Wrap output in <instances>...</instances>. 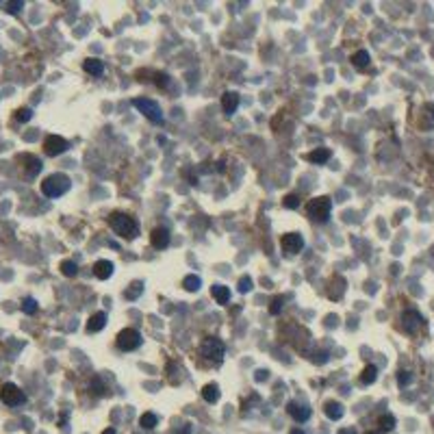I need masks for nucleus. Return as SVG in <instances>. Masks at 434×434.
Returning a JSON list of instances; mask_svg holds the SVG:
<instances>
[{
  "mask_svg": "<svg viewBox=\"0 0 434 434\" xmlns=\"http://www.w3.org/2000/svg\"><path fill=\"white\" fill-rule=\"evenodd\" d=\"M109 226L115 230L120 237H124V239H135V237L139 235V224L135 217H130L128 213H120V211H115V213L109 215Z\"/></svg>",
  "mask_w": 434,
  "mask_h": 434,
  "instance_id": "obj_1",
  "label": "nucleus"
},
{
  "mask_svg": "<svg viewBox=\"0 0 434 434\" xmlns=\"http://www.w3.org/2000/svg\"><path fill=\"white\" fill-rule=\"evenodd\" d=\"M70 187H72V183L65 174H50L42 183V193L46 198H61L70 191Z\"/></svg>",
  "mask_w": 434,
  "mask_h": 434,
  "instance_id": "obj_2",
  "label": "nucleus"
},
{
  "mask_svg": "<svg viewBox=\"0 0 434 434\" xmlns=\"http://www.w3.org/2000/svg\"><path fill=\"white\" fill-rule=\"evenodd\" d=\"M332 211V200L328 195H319V198H313L306 204V213H309L311 219L319 221V224H326L328 217H330Z\"/></svg>",
  "mask_w": 434,
  "mask_h": 434,
  "instance_id": "obj_3",
  "label": "nucleus"
},
{
  "mask_svg": "<svg viewBox=\"0 0 434 434\" xmlns=\"http://www.w3.org/2000/svg\"><path fill=\"white\" fill-rule=\"evenodd\" d=\"M226 354V347L224 343L215 337H206L204 341L200 343V356H204L206 361H213V362H221Z\"/></svg>",
  "mask_w": 434,
  "mask_h": 434,
  "instance_id": "obj_4",
  "label": "nucleus"
},
{
  "mask_svg": "<svg viewBox=\"0 0 434 434\" xmlns=\"http://www.w3.org/2000/svg\"><path fill=\"white\" fill-rule=\"evenodd\" d=\"M133 107L137 111H141V113H144L152 124H161V122H163V111H161V107L154 102V100H150V98H135L133 100Z\"/></svg>",
  "mask_w": 434,
  "mask_h": 434,
  "instance_id": "obj_5",
  "label": "nucleus"
},
{
  "mask_svg": "<svg viewBox=\"0 0 434 434\" xmlns=\"http://www.w3.org/2000/svg\"><path fill=\"white\" fill-rule=\"evenodd\" d=\"M0 400L7 404V406H20V404L26 402V395H24V391L18 385L4 382V385L0 386Z\"/></svg>",
  "mask_w": 434,
  "mask_h": 434,
  "instance_id": "obj_6",
  "label": "nucleus"
},
{
  "mask_svg": "<svg viewBox=\"0 0 434 434\" xmlns=\"http://www.w3.org/2000/svg\"><path fill=\"white\" fill-rule=\"evenodd\" d=\"M115 345H118L122 352H133V350H137V347L141 345V335L135 330V328H126V330H122L118 335Z\"/></svg>",
  "mask_w": 434,
  "mask_h": 434,
  "instance_id": "obj_7",
  "label": "nucleus"
},
{
  "mask_svg": "<svg viewBox=\"0 0 434 434\" xmlns=\"http://www.w3.org/2000/svg\"><path fill=\"white\" fill-rule=\"evenodd\" d=\"M68 150V141L59 135H48L46 141H44V152L48 156H59Z\"/></svg>",
  "mask_w": 434,
  "mask_h": 434,
  "instance_id": "obj_8",
  "label": "nucleus"
},
{
  "mask_svg": "<svg viewBox=\"0 0 434 434\" xmlns=\"http://www.w3.org/2000/svg\"><path fill=\"white\" fill-rule=\"evenodd\" d=\"M402 326H404V330H406L408 335H415L417 330H421L423 317L419 315L417 311H406V313L402 315Z\"/></svg>",
  "mask_w": 434,
  "mask_h": 434,
  "instance_id": "obj_9",
  "label": "nucleus"
},
{
  "mask_svg": "<svg viewBox=\"0 0 434 434\" xmlns=\"http://www.w3.org/2000/svg\"><path fill=\"white\" fill-rule=\"evenodd\" d=\"M280 245H282V250L289 252V254H297V252L304 248V239L297 233H289V235H282Z\"/></svg>",
  "mask_w": 434,
  "mask_h": 434,
  "instance_id": "obj_10",
  "label": "nucleus"
},
{
  "mask_svg": "<svg viewBox=\"0 0 434 434\" xmlns=\"http://www.w3.org/2000/svg\"><path fill=\"white\" fill-rule=\"evenodd\" d=\"M150 243L154 245L156 250H163L169 245V230L163 228V226H159V228L152 230V235H150Z\"/></svg>",
  "mask_w": 434,
  "mask_h": 434,
  "instance_id": "obj_11",
  "label": "nucleus"
},
{
  "mask_svg": "<svg viewBox=\"0 0 434 434\" xmlns=\"http://www.w3.org/2000/svg\"><path fill=\"white\" fill-rule=\"evenodd\" d=\"M20 161H22V163H26V165H24V174H26V178H35V176L42 171V161H39L37 156L24 154Z\"/></svg>",
  "mask_w": 434,
  "mask_h": 434,
  "instance_id": "obj_12",
  "label": "nucleus"
},
{
  "mask_svg": "<svg viewBox=\"0 0 434 434\" xmlns=\"http://www.w3.org/2000/svg\"><path fill=\"white\" fill-rule=\"evenodd\" d=\"M221 109H224V113H235L237 109H239V94L237 92H226L224 96H221Z\"/></svg>",
  "mask_w": 434,
  "mask_h": 434,
  "instance_id": "obj_13",
  "label": "nucleus"
},
{
  "mask_svg": "<svg viewBox=\"0 0 434 434\" xmlns=\"http://www.w3.org/2000/svg\"><path fill=\"white\" fill-rule=\"evenodd\" d=\"M94 274H96V278H100V280H109L111 276H113V263H111V261H98V263L94 265Z\"/></svg>",
  "mask_w": 434,
  "mask_h": 434,
  "instance_id": "obj_14",
  "label": "nucleus"
},
{
  "mask_svg": "<svg viewBox=\"0 0 434 434\" xmlns=\"http://www.w3.org/2000/svg\"><path fill=\"white\" fill-rule=\"evenodd\" d=\"M83 70H85L87 74H92V76H102V72H104V63L100 61V59L89 57V59H85V61H83Z\"/></svg>",
  "mask_w": 434,
  "mask_h": 434,
  "instance_id": "obj_15",
  "label": "nucleus"
},
{
  "mask_svg": "<svg viewBox=\"0 0 434 434\" xmlns=\"http://www.w3.org/2000/svg\"><path fill=\"white\" fill-rule=\"evenodd\" d=\"M287 412H289L291 417L295 419V421H306V419L311 417V410L306 406H300V404L295 402H289V406H287Z\"/></svg>",
  "mask_w": 434,
  "mask_h": 434,
  "instance_id": "obj_16",
  "label": "nucleus"
},
{
  "mask_svg": "<svg viewBox=\"0 0 434 434\" xmlns=\"http://www.w3.org/2000/svg\"><path fill=\"white\" fill-rule=\"evenodd\" d=\"M104 326H107V315L104 313H96L87 321V332H100Z\"/></svg>",
  "mask_w": 434,
  "mask_h": 434,
  "instance_id": "obj_17",
  "label": "nucleus"
},
{
  "mask_svg": "<svg viewBox=\"0 0 434 434\" xmlns=\"http://www.w3.org/2000/svg\"><path fill=\"white\" fill-rule=\"evenodd\" d=\"M211 295L217 300V304H228V300H230V291H228V287H224V285L211 287Z\"/></svg>",
  "mask_w": 434,
  "mask_h": 434,
  "instance_id": "obj_18",
  "label": "nucleus"
},
{
  "mask_svg": "<svg viewBox=\"0 0 434 434\" xmlns=\"http://www.w3.org/2000/svg\"><path fill=\"white\" fill-rule=\"evenodd\" d=\"M330 150L328 148H317V150H313V152H309L306 154V159L311 161V163H317V165H321V163H326V161H330Z\"/></svg>",
  "mask_w": 434,
  "mask_h": 434,
  "instance_id": "obj_19",
  "label": "nucleus"
},
{
  "mask_svg": "<svg viewBox=\"0 0 434 434\" xmlns=\"http://www.w3.org/2000/svg\"><path fill=\"white\" fill-rule=\"evenodd\" d=\"M324 410H326V415L330 417V419H335V421H339V419L343 417V404H339V402H335V400H330V402H326V406H324Z\"/></svg>",
  "mask_w": 434,
  "mask_h": 434,
  "instance_id": "obj_20",
  "label": "nucleus"
},
{
  "mask_svg": "<svg viewBox=\"0 0 434 434\" xmlns=\"http://www.w3.org/2000/svg\"><path fill=\"white\" fill-rule=\"evenodd\" d=\"M376 378H378L376 365H367L365 369H362V373H361V385L369 386V385H373V382H376Z\"/></svg>",
  "mask_w": 434,
  "mask_h": 434,
  "instance_id": "obj_21",
  "label": "nucleus"
},
{
  "mask_svg": "<svg viewBox=\"0 0 434 434\" xmlns=\"http://www.w3.org/2000/svg\"><path fill=\"white\" fill-rule=\"evenodd\" d=\"M202 397H204V402L215 404L217 400H219V386H217V385H206L204 388H202Z\"/></svg>",
  "mask_w": 434,
  "mask_h": 434,
  "instance_id": "obj_22",
  "label": "nucleus"
},
{
  "mask_svg": "<svg viewBox=\"0 0 434 434\" xmlns=\"http://www.w3.org/2000/svg\"><path fill=\"white\" fill-rule=\"evenodd\" d=\"M200 285H202V280H200V276H195V274L185 276V280H183L185 291H189V293H193V291H198V289H200Z\"/></svg>",
  "mask_w": 434,
  "mask_h": 434,
  "instance_id": "obj_23",
  "label": "nucleus"
},
{
  "mask_svg": "<svg viewBox=\"0 0 434 434\" xmlns=\"http://www.w3.org/2000/svg\"><path fill=\"white\" fill-rule=\"evenodd\" d=\"M369 52L367 50H358V52H354V57H352V63L356 65V68H367L369 65Z\"/></svg>",
  "mask_w": 434,
  "mask_h": 434,
  "instance_id": "obj_24",
  "label": "nucleus"
},
{
  "mask_svg": "<svg viewBox=\"0 0 434 434\" xmlns=\"http://www.w3.org/2000/svg\"><path fill=\"white\" fill-rule=\"evenodd\" d=\"M141 291H144V285H141L139 280H135V282H130V287L124 291V297L126 300H137Z\"/></svg>",
  "mask_w": 434,
  "mask_h": 434,
  "instance_id": "obj_25",
  "label": "nucleus"
},
{
  "mask_svg": "<svg viewBox=\"0 0 434 434\" xmlns=\"http://www.w3.org/2000/svg\"><path fill=\"white\" fill-rule=\"evenodd\" d=\"M156 423H159V419H156L154 412H144V415L139 417V426L145 428V430H152Z\"/></svg>",
  "mask_w": 434,
  "mask_h": 434,
  "instance_id": "obj_26",
  "label": "nucleus"
},
{
  "mask_svg": "<svg viewBox=\"0 0 434 434\" xmlns=\"http://www.w3.org/2000/svg\"><path fill=\"white\" fill-rule=\"evenodd\" d=\"M61 274L68 276V278H74V276L78 274V265L74 263V261H63V263H61Z\"/></svg>",
  "mask_w": 434,
  "mask_h": 434,
  "instance_id": "obj_27",
  "label": "nucleus"
},
{
  "mask_svg": "<svg viewBox=\"0 0 434 434\" xmlns=\"http://www.w3.org/2000/svg\"><path fill=\"white\" fill-rule=\"evenodd\" d=\"M89 391H92L94 395L100 397V395H104V391H107V388H104V382L100 380L98 376H96V378H92V382H89Z\"/></svg>",
  "mask_w": 434,
  "mask_h": 434,
  "instance_id": "obj_28",
  "label": "nucleus"
},
{
  "mask_svg": "<svg viewBox=\"0 0 434 434\" xmlns=\"http://www.w3.org/2000/svg\"><path fill=\"white\" fill-rule=\"evenodd\" d=\"M395 428V417L393 415H382L380 417V432H391Z\"/></svg>",
  "mask_w": 434,
  "mask_h": 434,
  "instance_id": "obj_29",
  "label": "nucleus"
},
{
  "mask_svg": "<svg viewBox=\"0 0 434 434\" xmlns=\"http://www.w3.org/2000/svg\"><path fill=\"white\" fill-rule=\"evenodd\" d=\"M22 311L26 313V315H35V313H37V302H35V297H24Z\"/></svg>",
  "mask_w": 434,
  "mask_h": 434,
  "instance_id": "obj_30",
  "label": "nucleus"
},
{
  "mask_svg": "<svg viewBox=\"0 0 434 434\" xmlns=\"http://www.w3.org/2000/svg\"><path fill=\"white\" fill-rule=\"evenodd\" d=\"M13 118H16V122H28V120L33 118V109H28V107H22V109H18L16 111V115H13Z\"/></svg>",
  "mask_w": 434,
  "mask_h": 434,
  "instance_id": "obj_31",
  "label": "nucleus"
},
{
  "mask_svg": "<svg viewBox=\"0 0 434 434\" xmlns=\"http://www.w3.org/2000/svg\"><path fill=\"white\" fill-rule=\"evenodd\" d=\"M282 206H285V209H297V206H300V195L289 193L285 200H282Z\"/></svg>",
  "mask_w": 434,
  "mask_h": 434,
  "instance_id": "obj_32",
  "label": "nucleus"
},
{
  "mask_svg": "<svg viewBox=\"0 0 434 434\" xmlns=\"http://www.w3.org/2000/svg\"><path fill=\"white\" fill-rule=\"evenodd\" d=\"M237 289H239V293H248V291H252V278L250 276H241Z\"/></svg>",
  "mask_w": 434,
  "mask_h": 434,
  "instance_id": "obj_33",
  "label": "nucleus"
},
{
  "mask_svg": "<svg viewBox=\"0 0 434 434\" xmlns=\"http://www.w3.org/2000/svg\"><path fill=\"white\" fill-rule=\"evenodd\" d=\"M282 304H285V300H282V295L274 297V300H271V306H269V313H271V315H280Z\"/></svg>",
  "mask_w": 434,
  "mask_h": 434,
  "instance_id": "obj_34",
  "label": "nucleus"
},
{
  "mask_svg": "<svg viewBox=\"0 0 434 434\" xmlns=\"http://www.w3.org/2000/svg\"><path fill=\"white\" fill-rule=\"evenodd\" d=\"M22 7H24V2H20V0H18V2H7V4H4V11L13 16V13H18Z\"/></svg>",
  "mask_w": 434,
  "mask_h": 434,
  "instance_id": "obj_35",
  "label": "nucleus"
},
{
  "mask_svg": "<svg viewBox=\"0 0 434 434\" xmlns=\"http://www.w3.org/2000/svg\"><path fill=\"white\" fill-rule=\"evenodd\" d=\"M408 382H410V373H408V371H400V373H397V385L406 386Z\"/></svg>",
  "mask_w": 434,
  "mask_h": 434,
  "instance_id": "obj_36",
  "label": "nucleus"
},
{
  "mask_svg": "<svg viewBox=\"0 0 434 434\" xmlns=\"http://www.w3.org/2000/svg\"><path fill=\"white\" fill-rule=\"evenodd\" d=\"M156 85L165 89L169 85V76H168V74H156Z\"/></svg>",
  "mask_w": 434,
  "mask_h": 434,
  "instance_id": "obj_37",
  "label": "nucleus"
},
{
  "mask_svg": "<svg viewBox=\"0 0 434 434\" xmlns=\"http://www.w3.org/2000/svg\"><path fill=\"white\" fill-rule=\"evenodd\" d=\"M256 380H259V382L267 380V371H263V369H261V371H256Z\"/></svg>",
  "mask_w": 434,
  "mask_h": 434,
  "instance_id": "obj_38",
  "label": "nucleus"
},
{
  "mask_svg": "<svg viewBox=\"0 0 434 434\" xmlns=\"http://www.w3.org/2000/svg\"><path fill=\"white\" fill-rule=\"evenodd\" d=\"M65 421H68V412H63V415H61V419H59V426L63 428V426H65Z\"/></svg>",
  "mask_w": 434,
  "mask_h": 434,
  "instance_id": "obj_39",
  "label": "nucleus"
},
{
  "mask_svg": "<svg viewBox=\"0 0 434 434\" xmlns=\"http://www.w3.org/2000/svg\"><path fill=\"white\" fill-rule=\"evenodd\" d=\"M102 434H118V432H115V430H113V428H107V430H104Z\"/></svg>",
  "mask_w": 434,
  "mask_h": 434,
  "instance_id": "obj_40",
  "label": "nucleus"
},
{
  "mask_svg": "<svg viewBox=\"0 0 434 434\" xmlns=\"http://www.w3.org/2000/svg\"><path fill=\"white\" fill-rule=\"evenodd\" d=\"M289 434H304V432H302V430H300V428H295V430H291Z\"/></svg>",
  "mask_w": 434,
  "mask_h": 434,
  "instance_id": "obj_41",
  "label": "nucleus"
},
{
  "mask_svg": "<svg viewBox=\"0 0 434 434\" xmlns=\"http://www.w3.org/2000/svg\"><path fill=\"white\" fill-rule=\"evenodd\" d=\"M339 434H356V432H354V430H341Z\"/></svg>",
  "mask_w": 434,
  "mask_h": 434,
  "instance_id": "obj_42",
  "label": "nucleus"
},
{
  "mask_svg": "<svg viewBox=\"0 0 434 434\" xmlns=\"http://www.w3.org/2000/svg\"><path fill=\"white\" fill-rule=\"evenodd\" d=\"M367 434H382V432H367Z\"/></svg>",
  "mask_w": 434,
  "mask_h": 434,
  "instance_id": "obj_43",
  "label": "nucleus"
}]
</instances>
